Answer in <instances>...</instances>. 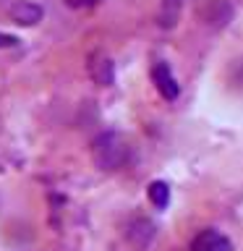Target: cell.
Wrapping results in <instances>:
<instances>
[{"mask_svg": "<svg viewBox=\"0 0 243 251\" xmlns=\"http://www.w3.org/2000/svg\"><path fill=\"white\" fill-rule=\"evenodd\" d=\"M92 160L99 170H118L128 160V141L118 131H105L92 141Z\"/></svg>", "mask_w": 243, "mask_h": 251, "instance_id": "cell-1", "label": "cell"}, {"mask_svg": "<svg viewBox=\"0 0 243 251\" xmlns=\"http://www.w3.org/2000/svg\"><path fill=\"white\" fill-rule=\"evenodd\" d=\"M152 81H154V86H157V92H160L168 102L178 100L180 86H178V81H175V76H172V71L168 68V63H154V68H152Z\"/></svg>", "mask_w": 243, "mask_h": 251, "instance_id": "cell-2", "label": "cell"}, {"mask_svg": "<svg viewBox=\"0 0 243 251\" xmlns=\"http://www.w3.org/2000/svg\"><path fill=\"white\" fill-rule=\"evenodd\" d=\"M89 76L94 78V84L99 86H113L115 84V66L105 52H94L89 58Z\"/></svg>", "mask_w": 243, "mask_h": 251, "instance_id": "cell-3", "label": "cell"}, {"mask_svg": "<svg viewBox=\"0 0 243 251\" xmlns=\"http://www.w3.org/2000/svg\"><path fill=\"white\" fill-rule=\"evenodd\" d=\"M42 5L31 3V0H19V3L11 5V11H8V16H11L13 24H19V26H34V24L42 21Z\"/></svg>", "mask_w": 243, "mask_h": 251, "instance_id": "cell-4", "label": "cell"}, {"mask_svg": "<svg viewBox=\"0 0 243 251\" xmlns=\"http://www.w3.org/2000/svg\"><path fill=\"white\" fill-rule=\"evenodd\" d=\"M125 235L136 249H144L154 241V223L146 217H133L128 225H125Z\"/></svg>", "mask_w": 243, "mask_h": 251, "instance_id": "cell-5", "label": "cell"}, {"mask_svg": "<svg viewBox=\"0 0 243 251\" xmlns=\"http://www.w3.org/2000/svg\"><path fill=\"white\" fill-rule=\"evenodd\" d=\"M191 251H233V243L219 230H201L191 241Z\"/></svg>", "mask_w": 243, "mask_h": 251, "instance_id": "cell-6", "label": "cell"}, {"mask_svg": "<svg viewBox=\"0 0 243 251\" xmlns=\"http://www.w3.org/2000/svg\"><path fill=\"white\" fill-rule=\"evenodd\" d=\"M178 16H180V0H162L160 13H157V24H160L162 29H172L178 21Z\"/></svg>", "mask_w": 243, "mask_h": 251, "instance_id": "cell-7", "label": "cell"}, {"mask_svg": "<svg viewBox=\"0 0 243 251\" xmlns=\"http://www.w3.org/2000/svg\"><path fill=\"white\" fill-rule=\"evenodd\" d=\"M146 194H149V201H152L157 209H165L170 204V188L165 180H152L146 188Z\"/></svg>", "mask_w": 243, "mask_h": 251, "instance_id": "cell-8", "label": "cell"}, {"mask_svg": "<svg viewBox=\"0 0 243 251\" xmlns=\"http://www.w3.org/2000/svg\"><path fill=\"white\" fill-rule=\"evenodd\" d=\"M11 47H19V37L0 31V50H11Z\"/></svg>", "mask_w": 243, "mask_h": 251, "instance_id": "cell-9", "label": "cell"}, {"mask_svg": "<svg viewBox=\"0 0 243 251\" xmlns=\"http://www.w3.org/2000/svg\"><path fill=\"white\" fill-rule=\"evenodd\" d=\"M97 3L99 0H66V5H71V8H92Z\"/></svg>", "mask_w": 243, "mask_h": 251, "instance_id": "cell-10", "label": "cell"}]
</instances>
